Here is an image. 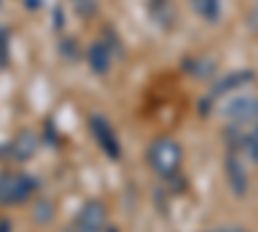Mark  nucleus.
<instances>
[{
  "instance_id": "f03ea898",
  "label": "nucleus",
  "mask_w": 258,
  "mask_h": 232,
  "mask_svg": "<svg viewBox=\"0 0 258 232\" xmlns=\"http://www.w3.org/2000/svg\"><path fill=\"white\" fill-rule=\"evenodd\" d=\"M36 178L26 173H0V206H21L36 194Z\"/></svg>"
},
{
  "instance_id": "dca6fc26",
  "label": "nucleus",
  "mask_w": 258,
  "mask_h": 232,
  "mask_svg": "<svg viewBox=\"0 0 258 232\" xmlns=\"http://www.w3.org/2000/svg\"><path fill=\"white\" fill-rule=\"evenodd\" d=\"M230 232H245V229H230Z\"/></svg>"
},
{
  "instance_id": "6e6552de",
  "label": "nucleus",
  "mask_w": 258,
  "mask_h": 232,
  "mask_svg": "<svg viewBox=\"0 0 258 232\" xmlns=\"http://www.w3.org/2000/svg\"><path fill=\"white\" fill-rule=\"evenodd\" d=\"M194 11H197L204 21H217L222 13V3L220 0H191Z\"/></svg>"
},
{
  "instance_id": "ddd939ff",
  "label": "nucleus",
  "mask_w": 258,
  "mask_h": 232,
  "mask_svg": "<svg viewBox=\"0 0 258 232\" xmlns=\"http://www.w3.org/2000/svg\"><path fill=\"white\" fill-rule=\"evenodd\" d=\"M75 3V8L83 13V16H91L93 11H96V0H73Z\"/></svg>"
},
{
  "instance_id": "7ed1b4c3",
  "label": "nucleus",
  "mask_w": 258,
  "mask_h": 232,
  "mask_svg": "<svg viewBox=\"0 0 258 232\" xmlns=\"http://www.w3.org/2000/svg\"><path fill=\"white\" fill-rule=\"evenodd\" d=\"M106 219H109V212H106V204L93 199V201H85L83 209L75 217L73 232H103L106 229Z\"/></svg>"
},
{
  "instance_id": "4468645a",
  "label": "nucleus",
  "mask_w": 258,
  "mask_h": 232,
  "mask_svg": "<svg viewBox=\"0 0 258 232\" xmlns=\"http://www.w3.org/2000/svg\"><path fill=\"white\" fill-rule=\"evenodd\" d=\"M248 21H250V26H253V29L258 31V6H255V8L250 11V18H248Z\"/></svg>"
},
{
  "instance_id": "2eb2a0df",
  "label": "nucleus",
  "mask_w": 258,
  "mask_h": 232,
  "mask_svg": "<svg viewBox=\"0 0 258 232\" xmlns=\"http://www.w3.org/2000/svg\"><path fill=\"white\" fill-rule=\"evenodd\" d=\"M0 232H11V222L8 219H0Z\"/></svg>"
},
{
  "instance_id": "39448f33",
  "label": "nucleus",
  "mask_w": 258,
  "mask_h": 232,
  "mask_svg": "<svg viewBox=\"0 0 258 232\" xmlns=\"http://www.w3.org/2000/svg\"><path fill=\"white\" fill-rule=\"evenodd\" d=\"M91 132L96 137V142L103 147V152L109 155V158H119V142H116V132L111 129V124L106 121L101 114L91 116Z\"/></svg>"
},
{
  "instance_id": "9b49d317",
  "label": "nucleus",
  "mask_w": 258,
  "mask_h": 232,
  "mask_svg": "<svg viewBox=\"0 0 258 232\" xmlns=\"http://www.w3.org/2000/svg\"><path fill=\"white\" fill-rule=\"evenodd\" d=\"M245 83H250V72H232V75H227L217 88H214V96L217 93H230V91H235V88H240V86H245Z\"/></svg>"
},
{
  "instance_id": "20e7f679",
  "label": "nucleus",
  "mask_w": 258,
  "mask_h": 232,
  "mask_svg": "<svg viewBox=\"0 0 258 232\" xmlns=\"http://www.w3.org/2000/svg\"><path fill=\"white\" fill-rule=\"evenodd\" d=\"M225 116L232 124H238V126L258 121V98H253V96H235L225 106Z\"/></svg>"
},
{
  "instance_id": "1a4fd4ad",
  "label": "nucleus",
  "mask_w": 258,
  "mask_h": 232,
  "mask_svg": "<svg viewBox=\"0 0 258 232\" xmlns=\"http://www.w3.org/2000/svg\"><path fill=\"white\" fill-rule=\"evenodd\" d=\"M227 173H230V183L235 188V194H245V171L238 158H230L227 160Z\"/></svg>"
},
{
  "instance_id": "0eeeda50",
  "label": "nucleus",
  "mask_w": 258,
  "mask_h": 232,
  "mask_svg": "<svg viewBox=\"0 0 258 232\" xmlns=\"http://www.w3.org/2000/svg\"><path fill=\"white\" fill-rule=\"evenodd\" d=\"M88 62H91V67L96 72L103 75L106 70H109V65H111V49L106 44H93L91 52H88Z\"/></svg>"
},
{
  "instance_id": "9d476101",
  "label": "nucleus",
  "mask_w": 258,
  "mask_h": 232,
  "mask_svg": "<svg viewBox=\"0 0 258 232\" xmlns=\"http://www.w3.org/2000/svg\"><path fill=\"white\" fill-rule=\"evenodd\" d=\"M31 212H34L36 224H49L54 219V204L49 199H36L34 206H31Z\"/></svg>"
},
{
  "instance_id": "423d86ee",
  "label": "nucleus",
  "mask_w": 258,
  "mask_h": 232,
  "mask_svg": "<svg viewBox=\"0 0 258 232\" xmlns=\"http://www.w3.org/2000/svg\"><path fill=\"white\" fill-rule=\"evenodd\" d=\"M36 147H39V139L34 132H21L18 137H13V142H8V160L13 163H26L36 155Z\"/></svg>"
},
{
  "instance_id": "f257e3e1",
  "label": "nucleus",
  "mask_w": 258,
  "mask_h": 232,
  "mask_svg": "<svg viewBox=\"0 0 258 232\" xmlns=\"http://www.w3.org/2000/svg\"><path fill=\"white\" fill-rule=\"evenodd\" d=\"M147 163L150 168L163 176V178H170V176H176L181 171V163H183V150H181V144L176 139H170V137H160L155 139L153 144H150V150H147Z\"/></svg>"
},
{
  "instance_id": "f8f14e48",
  "label": "nucleus",
  "mask_w": 258,
  "mask_h": 232,
  "mask_svg": "<svg viewBox=\"0 0 258 232\" xmlns=\"http://www.w3.org/2000/svg\"><path fill=\"white\" fill-rule=\"evenodd\" d=\"M8 59H11V39L6 29H0V67H6Z\"/></svg>"
}]
</instances>
